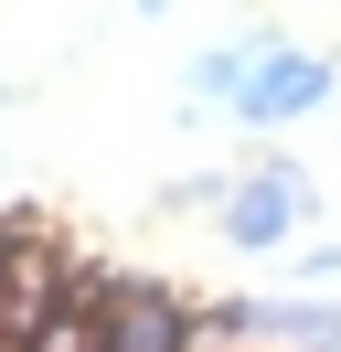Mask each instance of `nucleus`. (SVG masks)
Segmentation results:
<instances>
[{
  "label": "nucleus",
  "mask_w": 341,
  "mask_h": 352,
  "mask_svg": "<svg viewBox=\"0 0 341 352\" xmlns=\"http://www.w3.org/2000/svg\"><path fill=\"white\" fill-rule=\"evenodd\" d=\"M331 86H341V75H331V54L256 43V65H245V96H234V118H245V129H288V118H309Z\"/></svg>",
  "instance_id": "2"
},
{
  "label": "nucleus",
  "mask_w": 341,
  "mask_h": 352,
  "mask_svg": "<svg viewBox=\"0 0 341 352\" xmlns=\"http://www.w3.org/2000/svg\"><path fill=\"white\" fill-rule=\"evenodd\" d=\"M245 65H256V43H213V54H192L182 96H192V107H234V96H245Z\"/></svg>",
  "instance_id": "4"
},
{
  "label": "nucleus",
  "mask_w": 341,
  "mask_h": 352,
  "mask_svg": "<svg viewBox=\"0 0 341 352\" xmlns=\"http://www.w3.org/2000/svg\"><path fill=\"white\" fill-rule=\"evenodd\" d=\"M75 299L96 309V352H203V320L149 278H75Z\"/></svg>",
  "instance_id": "1"
},
{
  "label": "nucleus",
  "mask_w": 341,
  "mask_h": 352,
  "mask_svg": "<svg viewBox=\"0 0 341 352\" xmlns=\"http://www.w3.org/2000/svg\"><path fill=\"white\" fill-rule=\"evenodd\" d=\"M139 11H170V0H139Z\"/></svg>",
  "instance_id": "5"
},
{
  "label": "nucleus",
  "mask_w": 341,
  "mask_h": 352,
  "mask_svg": "<svg viewBox=\"0 0 341 352\" xmlns=\"http://www.w3.org/2000/svg\"><path fill=\"white\" fill-rule=\"evenodd\" d=\"M298 214H309V171H288V160H267V171H245L224 192V235L234 245H288Z\"/></svg>",
  "instance_id": "3"
}]
</instances>
